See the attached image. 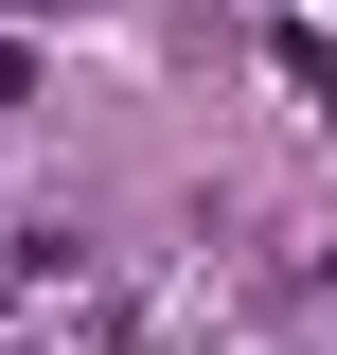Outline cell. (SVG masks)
Segmentation results:
<instances>
[{
    "label": "cell",
    "mask_w": 337,
    "mask_h": 355,
    "mask_svg": "<svg viewBox=\"0 0 337 355\" xmlns=\"http://www.w3.org/2000/svg\"><path fill=\"white\" fill-rule=\"evenodd\" d=\"M284 89H320V107H337V36H284Z\"/></svg>",
    "instance_id": "cell-1"
},
{
    "label": "cell",
    "mask_w": 337,
    "mask_h": 355,
    "mask_svg": "<svg viewBox=\"0 0 337 355\" xmlns=\"http://www.w3.org/2000/svg\"><path fill=\"white\" fill-rule=\"evenodd\" d=\"M0 302H18V266H0Z\"/></svg>",
    "instance_id": "cell-5"
},
{
    "label": "cell",
    "mask_w": 337,
    "mask_h": 355,
    "mask_svg": "<svg viewBox=\"0 0 337 355\" xmlns=\"http://www.w3.org/2000/svg\"><path fill=\"white\" fill-rule=\"evenodd\" d=\"M0 18H53V0H0Z\"/></svg>",
    "instance_id": "cell-3"
},
{
    "label": "cell",
    "mask_w": 337,
    "mask_h": 355,
    "mask_svg": "<svg viewBox=\"0 0 337 355\" xmlns=\"http://www.w3.org/2000/svg\"><path fill=\"white\" fill-rule=\"evenodd\" d=\"M320 302H337V249H320Z\"/></svg>",
    "instance_id": "cell-4"
},
{
    "label": "cell",
    "mask_w": 337,
    "mask_h": 355,
    "mask_svg": "<svg viewBox=\"0 0 337 355\" xmlns=\"http://www.w3.org/2000/svg\"><path fill=\"white\" fill-rule=\"evenodd\" d=\"M0 107H36V53H18V36H0Z\"/></svg>",
    "instance_id": "cell-2"
}]
</instances>
